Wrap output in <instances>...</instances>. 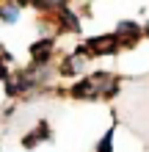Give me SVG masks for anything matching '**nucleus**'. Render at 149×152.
<instances>
[{"mask_svg": "<svg viewBox=\"0 0 149 152\" xmlns=\"http://www.w3.org/2000/svg\"><path fill=\"white\" fill-rule=\"evenodd\" d=\"M89 53H86V47L80 44V47H75V53H69V56L61 61V66H58V72L64 75V77H77V75H83L86 72V66H89Z\"/></svg>", "mask_w": 149, "mask_h": 152, "instance_id": "1", "label": "nucleus"}, {"mask_svg": "<svg viewBox=\"0 0 149 152\" xmlns=\"http://www.w3.org/2000/svg\"><path fill=\"white\" fill-rule=\"evenodd\" d=\"M83 47L94 58V56H116V53L121 50V44L116 39V33H102V36H91Z\"/></svg>", "mask_w": 149, "mask_h": 152, "instance_id": "2", "label": "nucleus"}, {"mask_svg": "<svg viewBox=\"0 0 149 152\" xmlns=\"http://www.w3.org/2000/svg\"><path fill=\"white\" fill-rule=\"evenodd\" d=\"M89 77L94 80V86H97V94H100V100H113V97L119 94V88H121L119 77L113 75V72H108V69H100V72H91Z\"/></svg>", "mask_w": 149, "mask_h": 152, "instance_id": "3", "label": "nucleus"}, {"mask_svg": "<svg viewBox=\"0 0 149 152\" xmlns=\"http://www.w3.org/2000/svg\"><path fill=\"white\" fill-rule=\"evenodd\" d=\"M116 39H119V44H121V50L124 47H135L138 42H141V36H144V28L138 25L135 20H121L119 25H116Z\"/></svg>", "mask_w": 149, "mask_h": 152, "instance_id": "4", "label": "nucleus"}, {"mask_svg": "<svg viewBox=\"0 0 149 152\" xmlns=\"http://www.w3.org/2000/svg\"><path fill=\"white\" fill-rule=\"evenodd\" d=\"M36 88V80H33L28 72H11L6 80V97H22Z\"/></svg>", "mask_w": 149, "mask_h": 152, "instance_id": "5", "label": "nucleus"}, {"mask_svg": "<svg viewBox=\"0 0 149 152\" xmlns=\"http://www.w3.org/2000/svg\"><path fill=\"white\" fill-rule=\"evenodd\" d=\"M31 64L33 66H50V61H52V53H55V39H39V42H33L31 47Z\"/></svg>", "mask_w": 149, "mask_h": 152, "instance_id": "6", "label": "nucleus"}, {"mask_svg": "<svg viewBox=\"0 0 149 152\" xmlns=\"http://www.w3.org/2000/svg\"><path fill=\"white\" fill-rule=\"evenodd\" d=\"M50 138H52V130H50V124H47L44 119H41V122H39L33 130H28V133H25L22 147H25V149H33V147H39L41 141H50Z\"/></svg>", "mask_w": 149, "mask_h": 152, "instance_id": "7", "label": "nucleus"}, {"mask_svg": "<svg viewBox=\"0 0 149 152\" xmlns=\"http://www.w3.org/2000/svg\"><path fill=\"white\" fill-rule=\"evenodd\" d=\"M69 97H75V100H100L97 86H94V80H91L89 75L80 77L77 83H72V88H69Z\"/></svg>", "mask_w": 149, "mask_h": 152, "instance_id": "8", "label": "nucleus"}, {"mask_svg": "<svg viewBox=\"0 0 149 152\" xmlns=\"http://www.w3.org/2000/svg\"><path fill=\"white\" fill-rule=\"evenodd\" d=\"M55 22L61 25V31H66V33H80V17H77L69 6H64L55 14Z\"/></svg>", "mask_w": 149, "mask_h": 152, "instance_id": "9", "label": "nucleus"}, {"mask_svg": "<svg viewBox=\"0 0 149 152\" xmlns=\"http://www.w3.org/2000/svg\"><path fill=\"white\" fill-rule=\"evenodd\" d=\"M20 14H22V6H17V3H0V22L17 25V22H20Z\"/></svg>", "mask_w": 149, "mask_h": 152, "instance_id": "10", "label": "nucleus"}, {"mask_svg": "<svg viewBox=\"0 0 149 152\" xmlns=\"http://www.w3.org/2000/svg\"><path fill=\"white\" fill-rule=\"evenodd\" d=\"M113 141H116V127H108L97 141V152H113Z\"/></svg>", "mask_w": 149, "mask_h": 152, "instance_id": "11", "label": "nucleus"}, {"mask_svg": "<svg viewBox=\"0 0 149 152\" xmlns=\"http://www.w3.org/2000/svg\"><path fill=\"white\" fill-rule=\"evenodd\" d=\"M31 6H36L39 11H55L58 14L66 3H64V0H31Z\"/></svg>", "mask_w": 149, "mask_h": 152, "instance_id": "12", "label": "nucleus"}, {"mask_svg": "<svg viewBox=\"0 0 149 152\" xmlns=\"http://www.w3.org/2000/svg\"><path fill=\"white\" fill-rule=\"evenodd\" d=\"M11 3H17V6H25V3H31V0H11Z\"/></svg>", "mask_w": 149, "mask_h": 152, "instance_id": "13", "label": "nucleus"}, {"mask_svg": "<svg viewBox=\"0 0 149 152\" xmlns=\"http://www.w3.org/2000/svg\"><path fill=\"white\" fill-rule=\"evenodd\" d=\"M144 36H146V39H149V22H146V25H144Z\"/></svg>", "mask_w": 149, "mask_h": 152, "instance_id": "14", "label": "nucleus"}, {"mask_svg": "<svg viewBox=\"0 0 149 152\" xmlns=\"http://www.w3.org/2000/svg\"><path fill=\"white\" fill-rule=\"evenodd\" d=\"M0 3H3V0H0Z\"/></svg>", "mask_w": 149, "mask_h": 152, "instance_id": "15", "label": "nucleus"}]
</instances>
